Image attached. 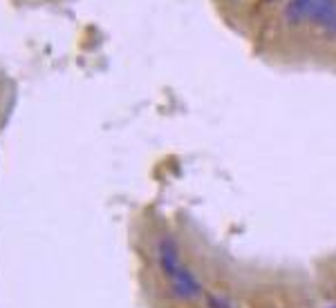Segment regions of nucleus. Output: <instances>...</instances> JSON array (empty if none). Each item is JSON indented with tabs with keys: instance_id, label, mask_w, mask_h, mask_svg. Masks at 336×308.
Listing matches in <instances>:
<instances>
[{
	"instance_id": "nucleus-2",
	"label": "nucleus",
	"mask_w": 336,
	"mask_h": 308,
	"mask_svg": "<svg viewBox=\"0 0 336 308\" xmlns=\"http://www.w3.org/2000/svg\"><path fill=\"white\" fill-rule=\"evenodd\" d=\"M309 9H311V0H289L285 5V20L287 25H301L305 18H309Z\"/></svg>"
},
{
	"instance_id": "nucleus-1",
	"label": "nucleus",
	"mask_w": 336,
	"mask_h": 308,
	"mask_svg": "<svg viewBox=\"0 0 336 308\" xmlns=\"http://www.w3.org/2000/svg\"><path fill=\"white\" fill-rule=\"evenodd\" d=\"M309 18L321 27H329L336 20V0H311Z\"/></svg>"
},
{
	"instance_id": "nucleus-4",
	"label": "nucleus",
	"mask_w": 336,
	"mask_h": 308,
	"mask_svg": "<svg viewBox=\"0 0 336 308\" xmlns=\"http://www.w3.org/2000/svg\"><path fill=\"white\" fill-rule=\"evenodd\" d=\"M265 3H273V0H265Z\"/></svg>"
},
{
	"instance_id": "nucleus-3",
	"label": "nucleus",
	"mask_w": 336,
	"mask_h": 308,
	"mask_svg": "<svg viewBox=\"0 0 336 308\" xmlns=\"http://www.w3.org/2000/svg\"><path fill=\"white\" fill-rule=\"evenodd\" d=\"M327 29H329V32H332V34H336V20H334L332 25H329V27H327Z\"/></svg>"
}]
</instances>
